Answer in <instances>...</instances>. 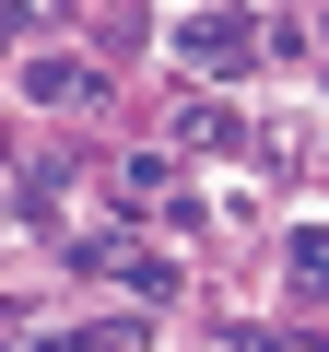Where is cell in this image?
I'll return each instance as SVG.
<instances>
[{
    "label": "cell",
    "instance_id": "6da1fadb",
    "mask_svg": "<svg viewBox=\"0 0 329 352\" xmlns=\"http://www.w3.org/2000/svg\"><path fill=\"white\" fill-rule=\"evenodd\" d=\"M200 71H247V47H259V24L247 12H189V36H177Z\"/></svg>",
    "mask_w": 329,
    "mask_h": 352
},
{
    "label": "cell",
    "instance_id": "7a4b0ae2",
    "mask_svg": "<svg viewBox=\"0 0 329 352\" xmlns=\"http://www.w3.org/2000/svg\"><path fill=\"white\" fill-rule=\"evenodd\" d=\"M282 270H294V294H306V305H317V294H329V223H306V235H294V258H282Z\"/></svg>",
    "mask_w": 329,
    "mask_h": 352
},
{
    "label": "cell",
    "instance_id": "3957f363",
    "mask_svg": "<svg viewBox=\"0 0 329 352\" xmlns=\"http://www.w3.org/2000/svg\"><path fill=\"white\" fill-rule=\"evenodd\" d=\"M36 94H47V106H59V94H94V71H83V59H36Z\"/></svg>",
    "mask_w": 329,
    "mask_h": 352
},
{
    "label": "cell",
    "instance_id": "277c9868",
    "mask_svg": "<svg viewBox=\"0 0 329 352\" xmlns=\"http://www.w3.org/2000/svg\"><path fill=\"white\" fill-rule=\"evenodd\" d=\"M235 352H282V329H235Z\"/></svg>",
    "mask_w": 329,
    "mask_h": 352
}]
</instances>
